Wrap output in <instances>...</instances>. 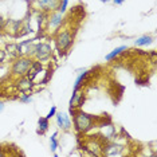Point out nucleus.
I'll return each instance as SVG.
<instances>
[{
    "label": "nucleus",
    "instance_id": "nucleus-1",
    "mask_svg": "<svg viewBox=\"0 0 157 157\" xmlns=\"http://www.w3.org/2000/svg\"><path fill=\"white\" fill-rule=\"evenodd\" d=\"M73 121H74V129L79 134H86L89 133L93 128L95 126V122L98 118L93 114L85 113L82 110H75L73 114Z\"/></svg>",
    "mask_w": 157,
    "mask_h": 157
},
{
    "label": "nucleus",
    "instance_id": "nucleus-2",
    "mask_svg": "<svg viewBox=\"0 0 157 157\" xmlns=\"http://www.w3.org/2000/svg\"><path fill=\"white\" fill-rule=\"evenodd\" d=\"M74 33H71L70 30H63L59 31L55 36V44L56 48L60 54H66L67 51L71 48V46L74 43Z\"/></svg>",
    "mask_w": 157,
    "mask_h": 157
},
{
    "label": "nucleus",
    "instance_id": "nucleus-3",
    "mask_svg": "<svg viewBox=\"0 0 157 157\" xmlns=\"http://www.w3.org/2000/svg\"><path fill=\"white\" fill-rule=\"evenodd\" d=\"M33 58L30 56H24V55H20L17 58L13 59V63L11 66V74L13 77H23L26 75V73L30 69L31 63H33Z\"/></svg>",
    "mask_w": 157,
    "mask_h": 157
},
{
    "label": "nucleus",
    "instance_id": "nucleus-4",
    "mask_svg": "<svg viewBox=\"0 0 157 157\" xmlns=\"http://www.w3.org/2000/svg\"><path fill=\"white\" fill-rule=\"evenodd\" d=\"M52 56V47L50 43H36L35 47V54L34 58L36 60H40L42 63L50 60V58Z\"/></svg>",
    "mask_w": 157,
    "mask_h": 157
},
{
    "label": "nucleus",
    "instance_id": "nucleus-5",
    "mask_svg": "<svg viewBox=\"0 0 157 157\" xmlns=\"http://www.w3.org/2000/svg\"><path fill=\"white\" fill-rule=\"evenodd\" d=\"M85 102V93H83V89H77V90H73V95L70 98V102H69V112L70 114L73 116L74 112L77 109L82 108Z\"/></svg>",
    "mask_w": 157,
    "mask_h": 157
},
{
    "label": "nucleus",
    "instance_id": "nucleus-6",
    "mask_svg": "<svg viewBox=\"0 0 157 157\" xmlns=\"http://www.w3.org/2000/svg\"><path fill=\"white\" fill-rule=\"evenodd\" d=\"M102 148H103V142L99 140V138L90 137V138H87L86 142H85V149H86L87 153L91 156H101Z\"/></svg>",
    "mask_w": 157,
    "mask_h": 157
},
{
    "label": "nucleus",
    "instance_id": "nucleus-7",
    "mask_svg": "<svg viewBox=\"0 0 157 157\" xmlns=\"http://www.w3.org/2000/svg\"><path fill=\"white\" fill-rule=\"evenodd\" d=\"M60 2H62V0H36L39 10L43 12H47V13L58 11Z\"/></svg>",
    "mask_w": 157,
    "mask_h": 157
},
{
    "label": "nucleus",
    "instance_id": "nucleus-8",
    "mask_svg": "<svg viewBox=\"0 0 157 157\" xmlns=\"http://www.w3.org/2000/svg\"><path fill=\"white\" fill-rule=\"evenodd\" d=\"M63 20H65V16H63L62 12H59V11L51 12V15H50L47 19V27L52 28V30H54V28H59L62 26Z\"/></svg>",
    "mask_w": 157,
    "mask_h": 157
},
{
    "label": "nucleus",
    "instance_id": "nucleus-9",
    "mask_svg": "<svg viewBox=\"0 0 157 157\" xmlns=\"http://www.w3.org/2000/svg\"><path fill=\"white\" fill-rule=\"evenodd\" d=\"M54 117L56 118V125H58L59 129H62V130H70L71 129L70 116H67L66 113H58L56 112V114Z\"/></svg>",
    "mask_w": 157,
    "mask_h": 157
},
{
    "label": "nucleus",
    "instance_id": "nucleus-10",
    "mask_svg": "<svg viewBox=\"0 0 157 157\" xmlns=\"http://www.w3.org/2000/svg\"><path fill=\"white\" fill-rule=\"evenodd\" d=\"M43 71V63L40 62V60H33V63H31L30 69L26 73V77L30 78L31 81H35V78L39 75V73H42Z\"/></svg>",
    "mask_w": 157,
    "mask_h": 157
},
{
    "label": "nucleus",
    "instance_id": "nucleus-11",
    "mask_svg": "<svg viewBox=\"0 0 157 157\" xmlns=\"http://www.w3.org/2000/svg\"><path fill=\"white\" fill-rule=\"evenodd\" d=\"M16 87H17V90H20L22 93H27V91H30L31 89L34 87V81H31L30 78H27L26 75L19 77L17 83H16Z\"/></svg>",
    "mask_w": 157,
    "mask_h": 157
},
{
    "label": "nucleus",
    "instance_id": "nucleus-12",
    "mask_svg": "<svg viewBox=\"0 0 157 157\" xmlns=\"http://www.w3.org/2000/svg\"><path fill=\"white\" fill-rule=\"evenodd\" d=\"M48 126H50V120L47 118V117H39L36 133L38 134H44L48 130Z\"/></svg>",
    "mask_w": 157,
    "mask_h": 157
},
{
    "label": "nucleus",
    "instance_id": "nucleus-13",
    "mask_svg": "<svg viewBox=\"0 0 157 157\" xmlns=\"http://www.w3.org/2000/svg\"><path fill=\"white\" fill-rule=\"evenodd\" d=\"M126 50H128V46H120V47H116L112 52H109V54L105 56V60H106V62H110V60L116 59L117 56L121 55L124 51H126Z\"/></svg>",
    "mask_w": 157,
    "mask_h": 157
},
{
    "label": "nucleus",
    "instance_id": "nucleus-14",
    "mask_svg": "<svg viewBox=\"0 0 157 157\" xmlns=\"http://www.w3.org/2000/svg\"><path fill=\"white\" fill-rule=\"evenodd\" d=\"M6 54H8V56H11V58H17V56H20V50H19V44L17 43H13V44H7L6 47Z\"/></svg>",
    "mask_w": 157,
    "mask_h": 157
},
{
    "label": "nucleus",
    "instance_id": "nucleus-15",
    "mask_svg": "<svg viewBox=\"0 0 157 157\" xmlns=\"http://www.w3.org/2000/svg\"><path fill=\"white\" fill-rule=\"evenodd\" d=\"M152 42H153V38L151 36V35H142V36L137 38L134 40V46L136 47H144V46L151 44Z\"/></svg>",
    "mask_w": 157,
    "mask_h": 157
},
{
    "label": "nucleus",
    "instance_id": "nucleus-16",
    "mask_svg": "<svg viewBox=\"0 0 157 157\" xmlns=\"http://www.w3.org/2000/svg\"><path fill=\"white\" fill-rule=\"evenodd\" d=\"M87 75H89V70H86V69H83L79 74H78L77 79H75V82H74V90H77V89H79V87L82 86V83H83L85 78H86Z\"/></svg>",
    "mask_w": 157,
    "mask_h": 157
},
{
    "label": "nucleus",
    "instance_id": "nucleus-17",
    "mask_svg": "<svg viewBox=\"0 0 157 157\" xmlns=\"http://www.w3.org/2000/svg\"><path fill=\"white\" fill-rule=\"evenodd\" d=\"M58 145H59V142H58V132H55V133L50 137V149H51L52 152H55L56 149H58Z\"/></svg>",
    "mask_w": 157,
    "mask_h": 157
},
{
    "label": "nucleus",
    "instance_id": "nucleus-18",
    "mask_svg": "<svg viewBox=\"0 0 157 157\" xmlns=\"http://www.w3.org/2000/svg\"><path fill=\"white\" fill-rule=\"evenodd\" d=\"M19 101L23 102V103H30V102H33V97H31V94L23 93V94L19 97Z\"/></svg>",
    "mask_w": 157,
    "mask_h": 157
},
{
    "label": "nucleus",
    "instance_id": "nucleus-19",
    "mask_svg": "<svg viewBox=\"0 0 157 157\" xmlns=\"http://www.w3.org/2000/svg\"><path fill=\"white\" fill-rule=\"evenodd\" d=\"M69 2H70V0H62V2H60V4H59L58 11L62 12V13H65L66 10H67V6H69Z\"/></svg>",
    "mask_w": 157,
    "mask_h": 157
},
{
    "label": "nucleus",
    "instance_id": "nucleus-20",
    "mask_svg": "<svg viewBox=\"0 0 157 157\" xmlns=\"http://www.w3.org/2000/svg\"><path fill=\"white\" fill-rule=\"evenodd\" d=\"M56 112H58V110H56V106H52V108L50 109V112H48V114H47V116H46V117H47L48 120H51L52 117H54L55 114H56Z\"/></svg>",
    "mask_w": 157,
    "mask_h": 157
},
{
    "label": "nucleus",
    "instance_id": "nucleus-21",
    "mask_svg": "<svg viewBox=\"0 0 157 157\" xmlns=\"http://www.w3.org/2000/svg\"><path fill=\"white\" fill-rule=\"evenodd\" d=\"M6 22H7V20L2 15H0V33H2L3 30H6Z\"/></svg>",
    "mask_w": 157,
    "mask_h": 157
},
{
    "label": "nucleus",
    "instance_id": "nucleus-22",
    "mask_svg": "<svg viewBox=\"0 0 157 157\" xmlns=\"http://www.w3.org/2000/svg\"><path fill=\"white\" fill-rule=\"evenodd\" d=\"M6 56H7V54H6L4 50H0V63H2L3 60L6 59Z\"/></svg>",
    "mask_w": 157,
    "mask_h": 157
},
{
    "label": "nucleus",
    "instance_id": "nucleus-23",
    "mask_svg": "<svg viewBox=\"0 0 157 157\" xmlns=\"http://www.w3.org/2000/svg\"><path fill=\"white\" fill-rule=\"evenodd\" d=\"M124 2H125V0H113V3H114V4H116V6H120V4H122Z\"/></svg>",
    "mask_w": 157,
    "mask_h": 157
},
{
    "label": "nucleus",
    "instance_id": "nucleus-24",
    "mask_svg": "<svg viewBox=\"0 0 157 157\" xmlns=\"http://www.w3.org/2000/svg\"><path fill=\"white\" fill-rule=\"evenodd\" d=\"M3 110H4V102H2V101H0V113H2Z\"/></svg>",
    "mask_w": 157,
    "mask_h": 157
},
{
    "label": "nucleus",
    "instance_id": "nucleus-25",
    "mask_svg": "<svg viewBox=\"0 0 157 157\" xmlns=\"http://www.w3.org/2000/svg\"><path fill=\"white\" fill-rule=\"evenodd\" d=\"M2 149H3V148L0 146V157H4V156H7V153H6V152H3Z\"/></svg>",
    "mask_w": 157,
    "mask_h": 157
},
{
    "label": "nucleus",
    "instance_id": "nucleus-26",
    "mask_svg": "<svg viewBox=\"0 0 157 157\" xmlns=\"http://www.w3.org/2000/svg\"><path fill=\"white\" fill-rule=\"evenodd\" d=\"M99 2H102V3H109L110 0H99Z\"/></svg>",
    "mask_w": 157,
    "mask_h": 157
}]
</instances>
